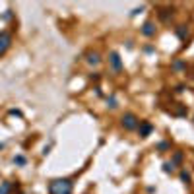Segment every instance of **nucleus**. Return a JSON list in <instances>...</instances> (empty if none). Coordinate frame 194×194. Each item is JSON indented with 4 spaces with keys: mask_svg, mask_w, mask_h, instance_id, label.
<instances>
[{
    "mask_svg": "<svg viewBox=\"0 0 194 194\" xmlns=\"http://www.w3.org/2000/svg\"><path fill=\"white\" fill-rule=\"evenodd\" d=\"M8 190H10V185H8V182H4V185H2V190H0V194H8Z\"/></svg>",
    "mask_w": 194,
    "mask_h": 194,
    "instance_id": "nucleus-4",
    "label": "nucleus"
},
{
    "mask_svg": "<svg viewBox=\"0 0 194 194\" xmlns=\"http://www.w3.org/2000/svg\"><path fill=\"white\" fill-rule=\"evenodd\" d=\"M60 185H56V181L51 185V192L55 194H68V190H70V182L68 181H58Z\"/></svg>",
    "mask_w": 194,
    "mask_h": 194,
    "instance_id": "nucleus-1",
    "label": "nucleus"
},
{
    "mask_svg": "<svg viewBox=\"0 0 194 194\" xmlns=\"http://www.w3.org/2000/svg\"><path fill=\"white\" fill-rule=\"evenodd\" d=\"M8 47H10V35L8 33H2V35H0V55H2Z\"/></svg>",
    "mask_w": 194,
    "mask_h": 194,
    "instance_id": "nucleus-2",
    "label": "nucleus"
},
{
    "mask_svg": "<svg viewBox=\"0 0 194 194\" xmlns=\"http://www.w3.org/2000/svg\"><path fill=\"white\" fill-rule=\"evenodd\" d=\"M122 124H126V128H134V126H136L134 117H132V115H126V117L122 118Z\"/></svg>",
    "mask_w": 194,
    "mask_h": 194,
    "instance_id": "nucleus-3",
    "label": "nucleus"
}]
</instances>
